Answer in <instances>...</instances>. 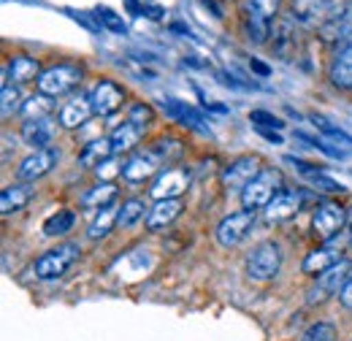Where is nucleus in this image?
<instances>
[{
  "instance_id": "obj_1",
  "label": "nucleus",
  "mask_w": 352,
  "mask_h": 341,
  "mask_svg": "<svg viewBox=\"0 0 352 341\" xmlns=\"http://www.w3.org/2000/svg\"><path fill=\"white\" fill-rule=\"evenodd\" d=\"M279 192H282V173L274 168H263L241 190V206L247 212H258V209H265Z\"/></svg>"
},
{
  "instance_id": "obj_2",
  "label": "nucleus",
  "mask_w": 352,
  "mask_h": 341,
  "mask_svg": "<svg viewBox=\"0 0 352 341\" xmlns=\"http://www.w3.org/2000/svg\"><path fill=\"white\" fill-rule=\"evenodd\" d=\"M82 79H85V68L82 65H76V63H60V65H52V68L41 71V76L36 79V85L49 98H60V95L74 92L76 87L82 85Z\"/></svg>"
},
{
  "instance_id": "obj_3",
  "label": "nucleus",
  "mask_w": 352,
  "mask_h": 341,
  "mask_svg": "<svg viewBox=\"0 0 352 341\" xmlns=\"http://www.w3.org/2000/svg\"><path fill=\"white\" fill-rule=\"evenodd\" d=\"M244 268L252 282H271L282 268V247L276 241H261L247 252Z\"/></svg>"
},
{
  "instance_id": "obj_4",
  "label": "nucleus",
  "mask_w": 352,
  "mask_h": 341,
  "mask_svg": "<svg viewBox=\"0 0 352 341\" xmlns=\"http://www.w3.org/2000/svg\"><path fill=\"white\" fill-rule=\"evenodd\" d=\"M282 0H250L244 14V28L252 43H265L274 30V16L279 14Z\"/></svg>"
},
{
  "instance_id": "obj_5",
  "label": "nucleus",
  "mask_w": 352,
  "mask_h": 341,
  "mask_svg": "<svg viewBox=\"0 0 352 341\" xmlns=\"http://www.w3.org/2000/svg\"><path fill=\"white\" fill-rule=\"evenodd\" d=\"M317 36L325 46H347L352 41V0L339 3L317 28Z\"/></svg>"
},
{
  "instance_id": "obj_6",
  "label": "nucleus",
  "mask_w": 352,
  "mask_h": 341,
  "mask_svg": "<svg viewBox=\"0 0 352 341\" xmlns=\"http://www.w3.org/2000/svg\"><path fill=\"white\" fill-rule=\"evenodd\" d=\"M350 274H352L350 260H339L333 268H328L325 274H320V276L314 279V285L309 287V293H307V303L309 306L328 303L333 296H339V293H342V287L347 285Z\"/></svg>"
},
{
  "instance_id": "obj_7",
  "label": "nucleus",
  "mask_w": 352,
  "mask_h": 341,
  "mask_svg": "<svg viewBox=\"0 0 352 341\" xmlns=\"http://www.w3.org/2000/svg\"><path fill=\"white\" fill-rule=\"evenodd\" d=\"M347 228V209L336 201H322L311 214V230L320 241L336 239Z\"/></svg>"
},
{
  "instance_id": "obj_8",
  "label": "nucleus",
  "mask_w": 352,
  "mask_h": 341,
  "mask_svg": "<svg viewBox=\"0 0 352 341\" xmlns=\"http://www.w3.org/2000/svg\"><path fill=\"white\" fill-rule=\"evenodd\" d=\"M82 255V250H79V244H57L54 250H49L44 255L36 260V276L38 279H60L76 260Z\"/></svg>"
},
{
  "instance_id": "obj_9",
  "label": "nucleus",
  "mask_w": 352,
  "mask_h": 341,
  "mask_svg": "<svg viewBox=\"0 0 352 341\" xmlns=\"http://www.w3.org/2000/svg\"><path fill=\"white\" fill-rule=\"evenodd\" d=\"M252 225H255V212H247V209L233 212L217 225L214 239H217V244H220L222 250H233V247H239L250 236Z\"/></svg>"
},
{
  "instance_id": "obj_10",
  "label": "nucleus",
  "mask_w": 352,
  "mask_h": 341,
  "mask_svg": "<svg viewBox=\"0 0 352 341\" xmlns=\"http://www.w3.org/2000/svg\"><path fill=\"white\" fill-rule=\"evenodd\" d=\"M190 187V170L187 168H166L157 173L149 195L155 201H171V198H182V192H187Z\"/></svg>"
},
{
  "instance_id": "obj_11",
  "label": "nucleus",
  "mask_w": 352,
  "mask_h": 341,
  "mask_svg": "<svg viewBox=\"0 0 352 341\" xmlns=\"http://www.w3.org/2000/svg\"><path fill=\"white\" fill-rule=\"evenodd\" d=\"M57 160H60V152L57 149H52V146H46V149H36L33 155H28L22 163H19V168H16V179L19 182H36V179H44L49 170L57 166Z\"/></svg>"
},
{
  "instance_id": "obj_12",
  "label": "nucleus",
  "mask_w": 352,
  "mask_h": 341,
  "mask_svg": "<svg viewBox=\"0 0 352 341\" xmlns=\"http://www.w3.org/2000/svg\"><path fill=\"white\" fill-rule=\"evenodd\" d=\"M89 100H92L95 114L109 117V114H114V111L122 109V103H125V89L117 87L111 79H100V82L95 85V89L89 92Z\"/></svg>"
},
{
  "instance_id": "obj_13",
  "label": "nucleus",
  "mask_w": 352,
  "mask_h": 341,
  "mask_svg": "<svg viewBox=\"0 0 352 341\" xmlns=\"http://www.w3.org/2000/svg\"><path fill=\"white\" fill-rule=\"evenodd\" d=\"M304 206V195L301 192H290V190H282L268 206L263 209L265 222L271 225H279V222H290L293 217H298Z\"/></svg>"
},
{
  "instance_id": "obj_14",
  "label": "nucleus",
  "mask_w": 352,
  "mask_h": 341,
  "mask_svg": "<svg viewBox=\"0 0 352 341\" xmlns=\"http://www.w3.org/2000/svg\"><path fill=\"white\" fill-rule=\"evenodd\" d=\"M261 160L255 157V155H247V157H239V160H233L228 168L222 170V184L225 187H230V190H244L258 173H261Z\"/></svg>"
},
{
  "instance_id": "obj_15",
  "label": "nucleus",
  "mask_w": 352,
  "mask_h": 341,
  "mask_svg": "<svg viewBox=\"0 0 352 341\" xmlns=\"http://www.w3.org/2000/svg\"><path fill=\"white\" fill-rule=\"evenodd\" d=\"M41 71H38V60L28 57V54H16L6 63L3 68V85H28L33 79H38Z\"/></svg>"
},
{
  "instance_id": "obj_16",
  "label": "nucleus",
  "mask_w": 352,
  "mask_h": 341,
  "mask_svg": "<svg viewBox=\"0 0 352 341\" xmlns=\"http://www.w3.org/2000/svg\"><path fill=\"white\" fill-rule=\"evenodd\" d=\"M92 114H95V109H92L89 95H76V98H71V100L60 109V125L68 130H76V128H82Z\"/></svg>"
},
{
  "instance_id": "obj_17",
  "label": "nucleus",
  "mask_w": 352,
  "mask_h": 341,
  "mask_svg": "<svg viewBox=\"0 0 352 341\" xmlns=\"http://www.w3.org/2000/svg\"><path fill=\"white\" fill-rule=\"evenodd\" d=\"M163 163L152 155V152H144V155H133L131 160L125 163V168H122V176H125V182H131V184H141V182H146V179H152L157 168H160Z\"/></svg>"
},
{
  "instance_id": "obj_18",
  "label": "nucleus",
  "mask_w": 352,
  "mask_h": 341,
  "mask_svg": "<svg viewBox=\"0 0 352 341\" xmlns=\"http://www.w3.org/2000/svg\"><path fill=\"white\" fill-rule=\"evenodd\" d=\"M33 198V187L28 182H19V184H11L0 192V214L3 217H14L16 212H22Z\"/></svg>"
},
{
  "instance_id": "obj_19",
  "label": "nucleus",
  "mask_w": 352,
  "mask_h": 341,
  "mask_svg": "<svg viewBox=\"0 0 352 341\" xmlns=\"http://www.w3.org/2000/svg\"><path fill=\"white\" fill-rule=\"evenodd\" d=\"M184 212L182 198H171V201H157L155 209L146 214V228L149 230H163L171 222H176V217Z\"/></svg>"
},
{
  "instance_id": "obj_20",
  "label": "nucleus",
  "mask_w": 352,
  "mask_h": 341,
  "mask_svg": "<svg viewBox=\"0 0 352 341\" xmlns=\"http://www.w3.org/2000/svg\"><path fill=\"white\" fill-rule=\"evenodd\" d=\"M328 79L336 89H352V41L333 57L328 68Z\"/></svg>"
},
{
  "instance_id": "obj_21",
  "label": "nucleus",
  "mask_w": 352,
  "mask_h": 341,
  "mask_svg": "<svg viewBox=\"0 0 352 341\" xmlns=\"http://www.w3.org/2000/svg\"><path fill=\"white\" fill-rule=\"evenodd\" d=\"M331 0H296L293 3V16L304 25H322V19L331 14Z\"/></svg>"
},
{
  "instance_id": "obj_22",
  "label": "nucleus",
  "mask_w": 352,
  "mask_h": 341,
  "mask_svg": "<svg viewBox=\"0 0 352 341\" xmlns=\"http://www.w3.org/2000/svg\"><path fill=\"white\" fill-rule=\"evenodd\" d=\"M298 46V38H296V16H285L276 28H274V52L287 60Z\"/></svg>"
},
{
  "instance_id": "obj_23",
  "label": "nucleus",
  "mask_w": 352,
  "mask_h": 341,
  "mask_svg": "<svg viewBox=\"0 0 352 341\" xmlns=\"http://www.w3.org/2000/svg\"><path fill=\"white\" fill-rule=\"evenodd\" d=\"M171 117H174L176 122H182L184 128H192L195 133H209V125H206V120L192 109V106H187V103H179V100H166V106H163Z\"/></svg>"
},
{
  "instance_id": "obj_24",
  "label": "nucleus",
  "mask_w": 352,
  "mask_h": 341,
  "mask_svg": "<svg viewBox=\"0 0 352 341\" xmlns=\"http://www.w3.org/2000/svg\"><path fill=\"white\" fill-rule=\"evenodd\" d=\"M54 138V128L49 120H28L22 128V141L33 149H46Z\"/></svg>"
},
{
  "instance_id": "obj_25",
  "label": "nucleus",
  "mask_w": 352,
  "mask_h": 341,
  "mask_svg": "<svg viewBox=\"0 0 352 341\" xmlns=\"http://www.w3.org/2000/svg\"><path fill=\"white\" fill-rule=\"evenodd\" d=\"M144 138V128H138V125H133V122H122V125H117L114 133H111V149H114V155H125V152H131L138 146V141Z\"/></svg>"
},
{
  "instance_id": "obj_26",
  "label": "nucleus",
  "mask_w": 352,
  "mask_h": 341,
  "mask_svg": "<svg viewBox=\"0 0 352 341\" xmlns=\"http://www.w3.org/2000/svg\"><path fill=\"white\" fill-rule=\"evenodd\" d=\"M109 157H114V149H111V138H95V141H89L87 146L82 149V155H79V163H82V168H98L100 163H106Z\"/></svg>"
},
{
  "instance_id": "obj_27",
  "label": "nucleus",
  "mask_w": 352,
  "mask_h": 341,
  "mask_svg": "<svg viewBox=\"0 0 352 341\" xmlns=\"http://www.w3.org/2000/svg\"><path fill=\"white\" fill-rule=\"evenodd\" d=\"M339 250H333V247H320V250H314L311 255L304 260V274H311V276H320V274H325L328 268H333L336 263H339Z\"/></svg>"
},
{
  "instance_id": "obj_28",
  "label": "nucleus",
  "mask_w": 352,
  "mask_h": 341,
  "mask_svg": "<svg viewBox=\"0 0 352 341\" xmlns=\"http://www.w3.org/2000/svg\"><path fill=\"white\" fill-rule=\"evenodd\" d=\"M114 225H120V209L103 206V209H98V217L89 222L87 236L92 239V241H100V239H106V236L111 233Z\"/></svg>"
},
{
  "instance_id": "obj_29",
  "label": "nucleus",
  "mask_w": 352,
  "mask_h": 341,
  "mask_svg": "<svg viewBox=\"0 0 352 341\" xmlns=\"http://www.w3.org/2000/svg\"><path fill=\"white\" fill-rule=\"evenodd\" d=\"M52 98L44 95V92H38V95H30L28 100H22V109H19V114L25 117V122L28 120H46L49 114H52Z\"/></svg>"
},
{
  "instance_id": "obj_30",
  "label": "nucleus",
  "mask_w": 352,
  "mask_h": 341,
  "mask_svg": "<svg viewBox=\"0 0 352 341\" xmlns=\"http://www.w3.org/2000/svg\"><path fill=\"white\" fill-rule=\"evenodd\" d=\"M114 198H117V187H114L111 182H100L98 187H92V190H87V192L82 195V206L103 209V206H109Z\"/></svg>"
},
{
  "instance_id": "obj_31",
  "label": "nucleus",
  "mask_w": 352,
  "mask_h": 341,
  "mask_svg": "<svg viewBox=\"0 0 352 341\" xmlns=\"http://www.w3.org/2000/svg\"><path fill=\"white\" fill-rule=\"evenodd\" d=\"M74 222H76L74 212L52 214V217H49V219L44 222V236H46V239H57V236H65V233L74 228Z\"/></svg>"
},
{
  "instance_id": "obj_32",
  "label": "nucleus",
  "mask_w": 352,
  "mask_h": 341,
  "mask_svg": "<svg viewBox=\"0 0 352 341\" xmlns=\"http://www.w3.org/2000/svg\"><path fill=\"white\" fill-rule=\"evenodd\" d=\"M311 122H314V128L320 130L325 138H331L336 146H347V149H352V138L344 133L342 128H336L333 122H328L325 117H320V114H311Z\"/></svg>"
},
{
  "instance_id": "obj_33",
  "label": "nucleus",
  "mask_w": 352,
  "mask_h": 341,
  "mask_svg": "<svg viewBox=\"0 0 352 341\" xmlns=\"http://www.w3.org/2000/svg\"><path fill=\"white\" fill-rule=\"evenodd\" d=\"M149 152L160 160V163H171L176 157H182V144L171 138V135H163V138H157L152 146H149Z\"/></svg>"
},
{
  "instance_id": "obj_34",
  "label": "nucleus",
  "mask_w": 352,
  "mask_h": 341,
  "mask_svg": "<svg viewBox=\"0 0 352 341\" xmlns=\"http://www.w3.org/2000/svg\"><path fill=\"white\" fill-rule=\"evenodd\" d=\"M146 214L149 212H146L144 201L131 198V201H125V204L120 206V225H122V228H133V225H135V222H141Z\"/></svg>"
},
{
  "instance_id": "obj_35",
  "label": "nucleus",
  "mask_w": 352,
  "mask_h": 341,
  "mask_svg": "<svg viewBox=\"0 0 352 341\" xmlns=\"http://www.w3.org/2000/svg\"><path fill=\"white\" fill-rule=\"evenodd\" d=\"M336 339H339L336 325L333 322H325V320L311 322L307 331H304V336H301V341H336Z\"/></svg>"
},
{
  "instance_id": "obj_36",
  "label": "nucleus",
  "mask_w": 352,
  "mask_h": 341,
  "mask_svg": "<svg viewBox=\"0 0 352 341\" xmlns=\"http://www.w3.org/2000/svg\"><path fill=\"white\" fill-rule=\"evenodd\" d=\"M0 114H3V120L6 117H11L14 111H19L22 109V100H19V87L16 85H3L0 87Z\"/></svg>"
},
{
  "instance_id": "obj_37",
  "label": "nucleus",
  "mask_w": 352,
  "mask_h": 341,
  "mask_svg": "<svg viewBox=\"0 0 352 341\" xmlns=\"http://www.w3.org/2000/svg\"><path fill=\"white\" fill-rule=\"evenodd\" d=\"M152 117H155V111H152V106H146V103H133L131 111H128V122H133V125H138V128H144V130L152 122Z\"/></svg>"
},
{
  "instance_id": "obj_38",
  "label": "nucleus",
  "mask_w": 352,
  "mask_h": 341,
  "mask_svg": "<svg viewBox=\"0 0 352 341\" xmlns=\"http://www.w3.org/2000/svg\"><path fill=\"white\" fill-rule=\"evenodd\" d=\"M95 16H98V22H100V25H106L109 30H114V33H125V22H122L111 8L98 6V8H95Z\"/></svg>"
},
{
  "instance_id": "obj_39",
  "label": "nucleus",
  "mask_w": 352,
  "mask_h": 341,
  "mask_svg": "<svg viewBox=\"0 0 352 341\" xmlns=\"http://www.w3.org/2000/svg\"><path fill=\"white\" fill-rule=\"evenodd\" d=\"M122 168H125V166H122V163L117 160V155H114V157H109L106 163H100V166H98V168L92 170V173H95V176H98L100 182H109L111 176H117V173H122Z\"/></svg>"
},
{
  "instance_id": "obj_40",
  "label": "nucleus",
  "mask_w": 352,
  "mask_h": 341,
  "mask_svg": "<svg viewBox=\"0 0 352 341\" xmlns=\"http://www.w3.org/2000/svg\"><path fill=\"white\" fill-rule=\"evenodd\" d=\"M250 122H252L255 128H274V130L285 128V122H282V120H276V117H274V114H268V111H252V114H250Z\"/></svg>"
},
{
  "instance_id": "obj_41",
  "label": "nucleus",
  "mask_w": 352,
  "mask_h": 341,
  "mask_svg": "<svg viewBox=\"0 0 352 341\" xmlns=\"http://www.w3.org/2000/svg\"><path fill=\"white\" fill-rule=\"evenodd\" d=\"M296 135H298L301 141H307V144H311V146H317V149H322V152H325V155H331V157H339V160L344 157V152H339V149H336L333 144H325V141H320L317 135H307V133H296Z\"/></svg>"
},
{
  "instance_id": "obj_42",
  "label": "nucleus",
  "mask_w": 352,
  "mask_h": 341,
  "mask_svg": "<svg viewBox=\"0 0 352 341\" xmlns=\"http://www.w3.org/2000/svg\"><path fill=\"white\" fill-rule=\"evenodd\" d=\"M339 303H342L344 309H352V274H350V279H347V285L342 287V293H339Z\"/></svg>"
},
{
  "instance_id": "obj_43",
  "label": "nucleus",
  "mask_w": 352,
  "mask_h": 341,
  "mask_svg": "<svg viewBox=\"0 0 352 341\" xmlns=\"http://www.w3.org/2000/svg\"><path fill=\"white\" fill-rule=\"evenodd\" d=\"M347 236H350V244H352V209L347 212Z\"/></svg>"
}]
</instances>
